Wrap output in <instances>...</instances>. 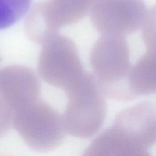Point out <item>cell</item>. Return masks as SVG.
I'll use <instances>...</instances> for the list:
<instances>
[{"instance_id":"52a82bcc","label":"cell","mask_w":156,"mask_h":156,"mask_svg":"<svg viewBox=\"0 0 156 156\" xmlns=\"http://www.w3.org/2000/svg\"><path fill=\"white\" fill-rule=\"evenodd\" d=\"M41 83L33 70L21 65L0 71V96L13 112L40 99Z\"/></svg>"},{"instance_id":"9c48e42d","label":"cell","mask_w":156,"mask_h":156,"mask_svg":"<svg viewBox=\"0 0 156 156\" xmlns=\"http://www.w3.org/2000/svg\"><path fill=\"white\" fill-rule=\"evenodd\" d=\"M128 82L135 98L156 94V51H147L131 66Z\"/></svg>"},{"instance_id":"8fae6325","label":"cell","mask_w":156,"mask_h":156,"mask_svg":"<svg viewBox=\"0 0 156 156\" xmlns=\"http://www.w3.org/2000/svg\"><path fill=\"white\" fill-rule=\"evenodd\" d=\"M31 0H0V30L19 21L28 11Z\"/></svg>"},{"instance_id":"277c9868","label":"cell","mask_w":156,"mask_h":156,"mask_svg":"<svg viewBox=\"0 0 156 156\" xmlns=\"http://www.w3.org/2000/svg\"><path fill=\"white\" fill-rule=\"evenodd\" d=\"M38 71L46 83L65 92L73 87L86 72L74 41L58 34L42 45Z\"/></svg>"},{"instance_id":"3957f363","label":"cell","mask_w":156,"mask_h":156,"mask_svg":"<svg viewBox=\"0 0 156 156\" xmlns=\"http://www.w3.org/2000/svg\"><path fill=\"white\" fill-rule=\"evenodd\" d=\"M12 123L24 141L38 152L58 147L66 132L62 116L40 99L14 110Z\"/></svg>"},{"instance_id":"ba28073f","label":"cell","mask_w":156,"mask_h":156,"mask_svg":"<svg viewBox=\"0 0 156 156\" xmlns=\"http://www.w3.org/2000/svg\"><path fill=\"white\" fill-rule=\"evenodd\" d=\"M97 0H46L39 3L42 14L52 31L58 34L65 26L77 23L91 12Z\"/></svg>"},{"instance_id":"7a4b0ae2","label":"cell","mask_w":156,"mask_h":156,"mask_svg":"<svg viewBox=\"0 0 156 156\" xmlns=\"http://www.w3.org/2000/svg\"><path fill=\"white\" fill-rule=\"evenodd\" d=\"M65 93L68 102L62 118L66 132L77 138L91 137L102 126L107 110L105 96L96 77L86 72Z\"/></svg>"},{"instance_id":"6da1fadb","label":"cell","mask_w":156,"mask_h":156,"mask_svg":"<svg viewBox=\"0 0 156 156\" xmlns=\"http://www.w3.org/2000/svg\"><path fill=\"white\" fill-rule=\"evenodd\" d=\"M129 57V45L124 36L102 35L94 44L90 64L105 96L121 102L135 99L128 82L132 66Z\"/></svg>"},{"instance_id":"8992f818","label":"cell","mask_w":156,"mask_h":156,"mask_svg":"<svg viewBox=\"0 0 156 156\" xmlns=\"http://www.w3.org/2000/svg\"><path fill=\"white\" fill-rule=\"evenodd\" d=\"M136 145L156 144V102H140L120 112L112 125Z\"/></svg>"},{"instance_id":"5bb4252c","label":"cell","mask_w":156,"mask_h":156,"mask_svg":"<svg viewBox=\"0 0 156 156\" xmlns=\"http://www.w3.org/2000/svg\"><path fill=\"white\" fill-rule=\"evenodd\" d=\"M126 156H151L146 149L136 146L130 149Z\"/></svg>"},{"instance_id":"30bf717a","label":"cell","mask_w":156,"mask_h":156,"mask_svg":"<svg viewBox=\"0 0 156 156\" xmlns=\"http://www.w3.org/2000/svg\"><path fill=\"white\" fill-rule=\"evenodd\" d=\"M134 143L113 126L96 137L82 156H124Z\"/></svg>"},{"instance_id":"7c38bea8","label":"cell","mask_w":156,"mask_h":156,"mask_svg":"<svg viewBox=\"0 0 156 156\" xmlns=\"http://www.w3.org/2000/svg\"><path fill=\"white\" fill-rule=\"evenodd\" d=\"M143 41L149 51H156V4L147 12L141 26Z\"/></svg>"},{"instance_id":"5b68a950","label":"cell","mask_w":156,"mask_h":156,"mask_svg":"<svg viewBox=\"0 0 156 156\" xmlns=\"http://www.w3.org/2000/svg\"><path fill=\"white\" fill-rule=\"evenodd\" d=\"M146 13L143 0H97L90 18L102 35L124 37L141 27Z\"/></svg>"},{"instance_id":"4fadbf2b","label":"cell","mask_w":156,"mask_h":156,"mask_svg":"<svg viewBox=\"0 0 156 156\" xmlns=\"http://www.w3.org/2000/svg\"><path fill=\"white\" fill-rule=\"evenodd\" d=\"M13 121V110L0 96V138L9 130Z\"/></svg>"}]
</instances>
